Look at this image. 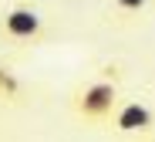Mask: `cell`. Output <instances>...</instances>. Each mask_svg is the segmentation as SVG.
I'll return each instance as SVG.
<instances>
[{"label":"cell","instance_id":"obj_3","mask_svg":"<svg viewBox=\"0 0 155 142\" xmlns=\"http://www.w3.org/2000/svg\"><path fill=\"white\" fill-rule=\"evenodd\" d=\"M111 125L125 135H145L155 129V115L145 102H118L115 115H111Z\"/></svg>","mask_w":155,"mask_h":142},{"label":"cell","instance_id":"obj_1","mask_svg":"<svg viewBox=\"0 0 155 142\" xmlns=\"http://www.w3.org/2000/svg\"><path fill=\"white\" fill-rule=\"evenodd\" d=\"M118 108V85L115 81H91L74 95V112L84 122H111Z\"/></svg>","mask_w":155,"mask_h":142},{"label":"cell","instance_id":"obj_5","mask_svg":"<svg viewBox=\"0 0 155 142\" xmlns=\"http://www.w3.org/2000/svg\"><path fill=\"white\" fill-rule=\"evenodd\" d=\"M111 4L121 10V14H142L148 7V0H111Z\"/></svg>","mask_w":155,"mask_h":142},{"label":"cell","instance_id":"obj_2","mask_svg":"<svg viewBox=\"0 0 155 142\" xmlns=\"http://www.w3.org/2000/svg\"><path fill=\"white\" fill-rule=\"evenodd\" d=\"M0 34H4L7 41H37L44 34V20L37 10L31 7H10L4 14V20H0Z\"/></svg>","mask_w":155,"mask_h":142},{"label":"cell","instance_id":"obj_4","mask_svg":"<svg viewBox=\"0 0 155 142\" xmlns=\"http://www.w3.org/2000/svg\"><path fill=\"white\" fill-rule=\"evenodd\" d=\"M20 92H24L20 78H17L10 68H4V64H0V95H4V98H10V102H17V98H20Z\"/></svg>","mask_w":155,"mask_h":142}]
</instances>
